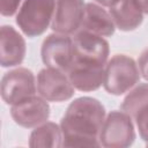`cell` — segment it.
Listing matches in <instances>:
<instances>
[{
    "label": "cell",
    "instance_id": "6",
    "mask_svg": "<svg viewBox=\"0 0 148 148\" xmlns=\"http://www.w3.org/2000/svg\"><path fill=\"white\" fill-rule=\"evenodd\" d=\"M74 87L66 72L46 67L37 75V91L47 102H64L74 95Z\"/></svg>",
    "mask_w": 148,
    "mask_h": 148
},
{
    "label": "cell",
    "instance_id": "5",
    "mask_svg": "<svg viewBox=\"0 0 148 148\" xmlns=\"http://www.w3.org/2000/svg\"><path fill=\"white\" fill-rule=\"evenodd\" d=\"M36 95V80L32 72L24 67L12 69L1 79V97L10 105Z\"/></svg>",
    "mask_w": 148,
    "mask_h": 148
},
{
    "label": "cell",
    "instance_id": "16",
    "mask_svg": "<svg viewBox=\"0 0 148 148\" xmlns=\"http://www.w3.org/2000/svg\"><path fill=\"white\" fill-rule=\"evenodd\" d=\"M148 109V83H142L135 87L124 98L121 110L133 119L142 111Z\"/></svg>",
    "mask_w": 148,
    "mask_h": 148
},
{
    "label": "cell",
    "instance_id": "4",
    "mask_svg": "<svg viewBox=\"0 0 148 148\" xmlns=\"http://www.w3.org/2000/svg\"><path fill=\"white\" fill-rule=\"evenodd\" d=\"M135 139L132 117L126 112L111 111L99 132V143L106 148H126Z\"/></svg>",
    "mask_w": 148,
    "mask_h": 148
},
{
    "label": "cell",
    "instance_id": "9",
    "mask_svg": "<svg viewBox=\"0 0 148 148\" xmlns=\"http://www.w3.org/2000/svg\"><path fill=\"white\" fill-rule=\"evenodd\" d=\"M86 3L83 0H57L56 10L52 18V30L57 34L73 35L79 31Z\"/></svg>",
    "mask_w": 148,
    "mask_h": 148
},
{
    "label": "cell",
    "instance_id": "17",
    "mask_svg": "<svg viewBox=\"0 0 148 148\" xmlns=\"http://www.w3.org/2000/svg\"><path fill=\"white\" fill-rule=\"evenodd\" d=\"M134 120L136 123V127L139 130L140 136L146 141V143L148 146V109L140 112L134 118Z\"/></svg>",
    "mask_w": 148,
    "mask_h": 148
},
{
    "label": "cell",
    "instance_id": "21",
    "mask_svg": "<svg viewBox=\"0 0 148 148\" xmlns=\"http://www.w3.org/2000/svg\"><path fill=\"white\" fill-rule=\"evenodd\" d=\"M97 3H99L101 6H104V7H111L114 2H117L118 0H95Z\"/></svg>",
    "mask_w": 148,
    "mask_h": 148
},
{
    "label": "cell",
    "instance_id": "12",
    "mask_svg": "<svg viewBox=\"0 0 148 148\" xmlns=\"http://www.w3.org/2000/svg\"><path fill=\"white\" fill-rule=\"evenodd\" d=\"M25 40L13 27L2 25L0 30V64L2 67L20 65L25 56Z\"/></svg>",
    "mask_w": 148,
    "mask_h": 148
},
{
    "label": "cell",
    "instance_id": "13",
    "mask_svg": "<svg viewBox=\"0 0 148 148\" xmlns=\"http://www.w3.org/2000/svg\"><path fill=\"white\" fill-rule=\"evenodd\" d=\"M79 30L104 37L113 35L116 25L110 13H108L102 6L96 3H86L83 20Z\"/></svg>",
    "mask_w": 148,
    "mask_h": 148
},
{
    "label": "cell",
    "instance_id": "1",
    "mask_svg": "<svg viewBox=\"0 0 148 148\" xmlns=\"http://www.w3.org/2000/svg\"><path fill=\"white\" fill-rule=\"evenodd\" d=\"M105 120V109L92 97L73 101L64 114L60 128L64 147H98L99 132Z\"/></svg>",
    "mask_w": 148,
    "mask_h": 148
},
{
    "label": "cell",
    "instance_id": "18",
    "mask_svg": "<svg viewBox=\"0 0 148 148\" xmlns=\"http://www.w3.org/2000/svg\"><path fill=\"white\" fill-rule=\"evenodd\" d=\"M22 0H0V13L3 16H12L16 13Z\"/></svg>",
    "mask_w": 148,
    "mask_h": 148
},
{
    "label": "cell",
    "instance_id": "11",
    "mask_svg": "<svg viewBox=\"0 0 148 148\" xmlns=\"http://www.w3.org/2000/svg\"><path fill=\"white\" fill-rule=\"evenodd\" d=\"M104 69L105 65L73 60L66 73L75 89L80 91H92L103 84Z\"/></svg>",
    "mask_w": 148,
    "mask_h": 148
},
{
    "label": "cell",
    "instance_id": "8",
    "mask_svg": "<svg viewBox=\"0 0 148 148\" xmlns=\"http://www.w3.org/2000/svg\"><path fill=\"white\" fill-rule=\"evenodd\" d=\"M40 54L46 67L67 72L74 58L73 38L68 35L51 34L44 39Z\"/></svg>",
    "mask_w": 148,
    "mask_h": 148
},
{
    "label": "cell",
    "instance_id": "7",
    "mask_svg": "<svg viewBox=\"0 0 148 148\" xmlns=\"http://www.w3.org/2000/svg\"><path fill=\"white\" fill-rule=\"evenodd\" d=\"M73 60L97 65H106L108 62L109 43L102 36L79 30L73 37Z\"/></svg>",
    "mask_w": 148,
    "mask_h": 148
},
{
    "label": "cell",
    "instance_id": "3",
    "mask_svg": "<svg viewBox=\"0 0 148 148\" xmlns=\"http://www.w3.org/2000/svg\"><path fill=\"white\" fill-rule=\"evenodd\" d=\"M56 0H24L16 15V23L28 36L42 35L52 23Z\"/></svg>",
    "mask_w": 148,
    "mask_h": 148
},
{
    "label": "cell",
    "instance_id": "19",
    "mask_svg": "<svg viewBox=\"0 0 148 148\" xmlns=\"http://www.w3.org/2000/svg\"><path fill=\"white\" fill-rule=\"evenodd\" d=\"M138 66H139V71L142 77L148 81V47H146L141 52L139 60H138Z\"/></svg>",
    "mask_w": 148,
    "mask_h": 148
},
{
    "label": "cell",
    "instance_id": "15",
    "mask_svg": "<svg viewBox=\"0 0 148 148\" xmlns=\"http://www.w3.org/2000/svg\"><path fill=\"white\" fill-rule=\"evenodd\" d=\"M29 146L32 148H54L62 146V133L60 125L54 123H43L30 134Z\"/></svg>",
    "mask_w": 148,
    "mask_h": 148
},
{
    "label": "cell",
    "instance_id": "2",
    "mask_svg": "<svg viewBox=\"0 0 148 148\" xmlns=\"http://www.w3.org/2000/svg\"><path fill=\"white\" fill-rule=\"evenodd\" d=\"M139 66L131 57L116 54L105 65L103 86L111 95L119 96L127 92L139 82Z\"/></svg>",
    "mask_w": 148,
    "mask_h": 148
},
{
    "label": "cell",
    "instance_id": "10",
    "mask_svg": "<svg viewBox=\"0 0 148 148\" xmlns=\"http://www.w3.org/2000/svg\"><path fill=\"white\" fill-rule=\"evenodd\" d=\"M10 114L14 121L22 127H37L49 119L50 106L42 96L34 95L12 105Z\"/></svg>",
    "mask_w": 148,
    "mask_h": 148
},
{
    "label": "cell",
    "instance_id": "14",
    "mask_svg": "<svg viewBox=\"0 0 148 148\" xmlns=\"http://www.w3.org/2000/svg\"><path fill=\"white\" fill-rule=\"evenodd\" d=\"M109 13L116 28L121 31L136 29L143 20V13L134 0H118L110 7Z\"/></svg>",
    "mask_w": 148,
    "mask_h": 148
},
{
    "label": "cell",
    "instance_id": "20",
    "mask_svg": "<svg viewBox=\"0 0 148 148\" xmlns=\"http://www.w3.org/2000/svg\"><path fill=\"white\" fill-rule=\"evenodd\" d=\"M134 1L140 7V9L142 10V13L148 14V0H134Z\"/></svg>",
    "mask_w": 148,
    "mask_h": 148
}]
</instances>
